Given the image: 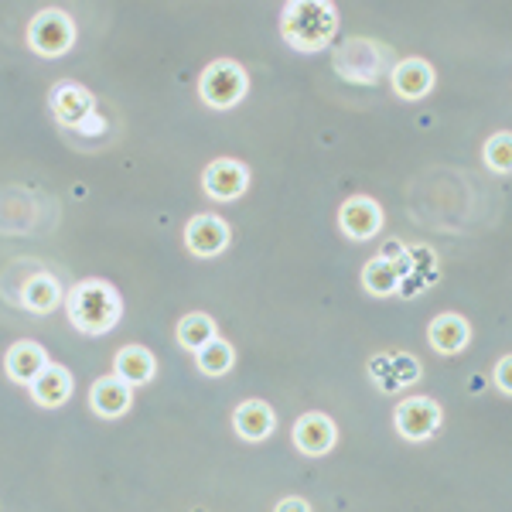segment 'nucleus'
Returning <instances> with one entry per match:
<instances>
[{
  "label": "nucleus",
  "mask_w": 512,
  "mask_h": 512,
  "mask_svg": "<svg viewBox=\"0 0 512 512\" xmlns=\"http://www.w3.org/2000/svg\"><path fill=\"white\" fill-rule=\"evenodd\" d=\"M65 311L79 335H106L120 325L123 318V297L110 280L86 277L79 284H72V291L65 294Z\"/></svg>",
  "instance_id": "obj_1"
},
{
  "label": "nucleus",
  "mask_w": 512,
  "mask_h": 512,
  "mask_svg": "<svg viewBox=\"0 0 512 512\" xmlns=\"http://www.w3.org/2000/svg\"><path fill=\"white\" fill-rule=\"evenodd\" d=\"M338 35V7L332 0H291L280 11V38L294 52H321Z\"/></svg>",
  "instance_id": "obj_2"
},
{
  "label": "nucleus",
  "mask_w": 512,
  "mask_h": 512,
  "mask_svg": "<svg viewBox=\"0 0 512 512\" xmlns=\"http://www.w3.org/2000/svg\"><path fill=\"white\" fill-rule=\"evenodd\" d=\"M48 106L65 130H76V134H103L106 130V120L96 110V96L79 82H55L48 93Z\"/></svg>",
  "instance_id": "obj_3"
},
{
  "label": "nucleus",
  "mask_w": 512,
  "mask_h": 512,
  "mask_svg": "<svg viewBox=\"0 0 512 512\" xmlns=\"http://www.w3.org/2000/svg\"><path fill=\"white\" fill-rule=\"evenodd\" d=\"M386 45L373 38H345L332 52V69L355 86H376L386 72Z\"/></svg>",
  "instance_id": "obj_4"
},
{
  "label": "nucleus",
  "mask_w": 512,
  "mask_h": 512,
  "mask_svg": "<svg viewBox=\"0 0 512 512\" xmlns=\"http://www.w3.org/2000/svg\"><path fill=\"white\" fill-rule=\"evenodd\" d=\"M250 93V76L236 59H216L198 76V96L209 110H233Z\"/></svg>",
  "instance_id": "obj_5"
},
{
  "label": "nucleus",
  "mask_w": 512,
  "mask_h": 512,
  "mask_svg": "<svg viewBox=\"0 0 512 512\" xmlns=\"http://www.w3.org/2000/svg\"><path fill=\"white\" fill-rule=\"evenodd\" d=\"M28 48L41 59H62L76 45V21L62 7H41L28 21Z\"/></svg>",
  "instance_id": "obj_6"
},
{
  "label": "nucleus",
  "mask_w": 512,
  "mask_h": 512,
  "mask_svg": "<svg viewBox=\"0 0 512 512\" xmlns=\"http://www.w3.org/2000/svg\"><path fill=\"white\" fill-rule=\"evenodd\" d=\"M441 420H444V410H441V403L431 400V396H407V400H400L393 410L396 434L410 444L431 441L437 434V427H441Z\"/></svg>",
  "instance_id": "obj_7"
},
{
  "label": "nucleus",
  "mask_w": 512,
  "mask_h": 512,
  "mask_svg": "<svg viewBox=\"0 0 512 512\" xmlns=\"http://www.w3.org/2000/svg\"><path fill=\"white\" fill-rule=\"evenodd\" d=\"M250 188V168L236 158H216L202 171V192L212 202H236Z\"/></svg>",
  "instance_id": "obj_8"
},
{
  "label": "nucleus",
  "mask_w": 512,
  "mask_h": 512,
  "mask_svg": "<svg viewBox=\"0 0 512 512\" xmlns=\"http://www.w3.org/2000/svg\"><path fill=\"white\" fill-rule=\"evenodd\" d=\"M383 222H386L383 205L369 195L345 198L342 209H338V229H342L345 239H352V243H366V239H373L379 229H383Z\"/></svg>",
  "instance_id": "obj_9"
},
{
  "label": "nucleus",
  "mask_w": 512,
  "mask_h": 512,
  "mask_svg": "<svg viewBox=\"0 0 512 512\" xmlns=\"http://www.w3.org/2000/svg\"><path fill=\"white\" fill-rule=\"evenodd\" d=\"M335 444H338V427L328 414H321V410H308V414L297 417L294 448L301 454H308V458H321V454H328Z\"/></svg>",
  "instance_id": "obj_10"
},
{
  "label": "nucleus",
  "mask_w": 512,
  "mask_h": 512,
  "mask_svg": "<svg viewBox=\"0 0 512 512\" xmlns=\"http://www.w3.org/2000/svg\"><path fill=\"white\" fill-rule=\"evenodd\" d=\"M229 239H233V229H229V222L219 219V216H192V219H188V226H185L188 253L202 256V260L219 256L229 246Z\"/></svg>",
  "instance_id": "obj_11"
},
{
  "label": "nucleus",
  "mask_w": 512,
  "mask_h": 512,
  "mask_svg": "<svg viewBox=\"0 0 512 512\" xmlns=\"http://www.w3.org/2000/svg\"><path fill=\"white\" fill-rule=\"evenodd\" d=\"M72 390H76V379H72V373L65 366H59V362H48L45 369H41V376H35L28 383V393L31 400L38 403V407L45 410H59L69 403Z\"/></svg>",
  "instance_id": "obj_12"
},
{
  "label": "nucleus",
  "mask_w": 512,
  "mask_h": 512,
  "mask_svg": "<svg viewBox=\"0 0 512 512\" xmlns=\"http://www.w3.org/2000/svg\"><path fill=\"white\" fill-rule=\"evenodd\" d=\"M89 407H93L96 417L117 420L134 407V386H127L117 376H99L96 383L89 386Z\"/></svg>",
  "instance_id": "obj_13"
},
{
  "label": "nucleus",
  "mask_w": 512,
  "mask_h": 512,
  "mask_svg": "<svg viewBox=\"0 0 512 512\" xmlns=\"http://www.w3.org/2000/svg\"><path fill=\"white\" fill-rule=\"evenodd\" d=\"M390 82H393L396 96L407 99V103H417V99H424L434 89L437 72H434V65L424 59H400L393 65Z\"/></svg>",
  "instance_id": "obj_14"
},
{
  "label": "nucleus",
  "mask_w": 512,
  "mask_h": 512,
  "mask_svg": "<svg viewBox=\"0 0 512 512\" xmlns=\"http://www.w3.org/2000/svg\"><path fill=\"white\" fill-rule=\"evenodd\" d=\"M18 301L24 311H31V315H52V311L65 301V291L59 284V277L48 274V270H38V274H31L24 280Z\"/></svg>",
  "instance_id": "obj_15"
},
{
  "label": "nucleus",
  "mask_w": 512,
  "mask_h": 512,
  "mask_svg": "<svg viewBox=\"0 0 512 512\" xmlns=\"http://www.w3.org/2000/svg\"><path fill=\"white\" fill-rule=\"evenodd\" d=\"M427 342H431V349L437 355H458L472 342V325H468L465 315L444 311V315H437L431 321V328H427Z\"/></svg>",
  "instance_id": "obj_16"
},
{
  "label": "nucleus",
  "mask_w": 512,
  "mask_h": 512,
  "mask_svg": "<svg viewBox=\"0 0 512 512\" xmlns=\"http://www.w3.org/2000/svg\"><path fill=\"white\" fill-rule=\"evenodd\" d=\"M48 352H45V345H38V342H31V338H24V342H14L11 349H7L4 355V373L11 383H21V386H28L31 379L41 376V369L48 366Z\"/></svg>",
  "instance_id": "obj_17"
},
{
  "label": "nucleus",
  "mask_w": 512,
  "mask_h": 512,
  "mask_svg": "<svg viewBox=\"0 0 512 512\" xmlns=\"http://www.w3.org/2000/svg\"><path fill=\"white\" fill-rule=\"evenodd\" d=\"M233 427H236V437H243V441H250V444H260L274 434L277 414H274V407L263 400H243L233 414Z\"/></svg>",
  "instance_id": "obj_18"
},
{
  "label": "nucleus",
  "mask_w": 512,
  "mask_h": 512,
  "mask_svg": "<svg viewBox=\"0 0 512 512\" xmlns=\"http://www.w3.org/2000/svg\"><path fill=\"white\" fill-rule=\"evenodd\" d=\"M113 376L123 379L127 386H147L158 376V359H154V352L144 349V345H123V349L113 355Z\"/></svg>",
  "instance_id": "obj_19"
},
{
  "label": "nucleus",
  "mask_w": 512,
  "mask_h": 512,
  "mask_svg": "<svg viewBox=\"0 0 512 512\" xmlns=\"http://www.w3.org/2000/svg\"><path fill=\"white\" fill-rule=\"evenodd\" d=\"M175 335H178L181 349L198 352V349H205L212 338H219V328H216V318L212 315H205V311H192V315H185L178 321Z\"/></svg>",
  "instance_id": "obj_20"
},
{
  "label": "nucleus",
  "mask_w": 512,
  "mask_h": 512,
  "mask_svg": "<svg viewBox=\"0 0 512 512\" xmlns=\"http://www.w3.org/2000/svg\"><path fill=\"white\" fill-rule=\"evenodd\" d=\"M195 366H198V373L202 376H226L229 369L236 366V349L226 342V338H212L205 349H198L195 352Z\"/></svg>",
  "instance_id": "obj_21"
},
{
  "label": "nucleus",
  "mask_w": 512,
  "mask_h": 512,
  "mask_svg": "<svg viewBox=\"0 0 512 512\" xmlns=\"http://www.w3.org/2000/svg\"><path fill=\"white\" fill-rule=\"evenodd\" d=\"M362 287L373 297H390L396 294V287H400V274H396L393 263L373 256V260H366V267H362Z\"/></svg>",
  "instance_id": "obj_22"
},
{
  "label": "nucleus",
  "mask_w": 512,
  "mask_h": 512,
  "mask_svg": "<svg viewBox=\"0 0 512 512\" xmlns=\"http://www.w3.org/2000/svg\"><path fill=\"white\" fill-rule=\"evenodd\" d=\"M482 158L495 175H509L512 171V134L509 130H499V134H492L489 140H485Z\"/></svg>",
  "instance_id": "obj_23"
},
{
  "label": "nucleus",
  "mask_w": 512,
  "mask_h": 512,
  "mask_svg": "<svg viewBox=\"0 0 512 512\" xmlns=\"http://www.w3.org/2000/svg\"><path fill=\"white\" fill-rule=\"evenodd\" d=\"M407 267H410V277H417L420 284H437L441 270H437V253L431 246H407Z\"/></svg>",
  "instance_id": "obj_24"
},
{
  "label": "nucleus",
  "mask_w": 512,
  "mask_h": 512,
  "mask_svg": "<svg viewBox=\"0 0 512 512\" xmlns=\"http://www.w3.org/2000/svg\"><path fill=\"white\" fill-rule=\"evenodd\" d=\"M390 373L396 379V386H410L420 379V362L414 359V355L400 352V355H390Z\"/></svg>",
  "instance_id": "obj_25"
},
{
  "label": "nucleus",
  "mask_w": 512,
  "mask_h": 512,
  "mask_svg": "<svg viewBox=\"0 0 512 512\" xmlns=\"http://www.w3.org/2000/svg\"><path fill=\"white\" fill-rule=\"evenodd\" d=\"M369 376L376 379V386H379L383 393L400 390V386H396V379H393V373H390V355H379V359L369 362Z\"/></svg>",
  "instance_id": "obj_26"
},
{
  "label": "nucleus",
  "mask_w": 512,
  "mask_h": 512,
  "mask_svg": "<svg viewBox=\"0 0 512 512\" xmlns=\"http://www.w3.org/2000/svg\"><path fill=\"white\" fill-rule=\"evenodd\" d=\"M495 386H499V393L512 396V355H502L499 362H495Z\"/></svg>",
  "instance_id": "obj_27"
},
{
  "label": "nucleus",
  "mask_w": 512,
  "mask_h": 512,
  "mask_svg": "<svg viewBox=\"0 0 512 512\" xmlns=\"http://www.w3.org/2000/svg\"><path fill=\"white\" fill-rule=\"evenodd\" d=\"M403 256H407V246H403L400 239H390V243L379 250V260H386V263H400Z\"/></svg>",
  "instance_id": "obj_28"
},
{
  "label": "nucleus",
  "mask_w": 512,
  "mask_h": 512,
  "mask_svg": "<svg viewBox=\"0 0 512 512\" xmlns=\"http://www.w3.org/2000/svg\"><path fill=\"white\" fill-rule=\"evenodd\" d=\"M274 512H311V502L301 499V495H287V499L277 502Z\"/></svg>",
  "instance_id": "obj_29"
}]
</instances>
